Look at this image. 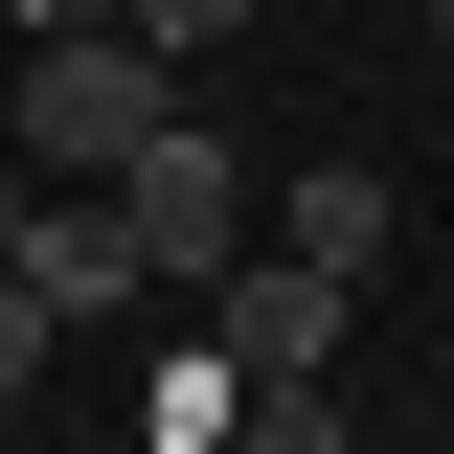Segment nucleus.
Returning a JSON list of instances; mask_svg holds the SVG:
<instances>
[{
  "label": "nucleus",
  "instance_id": "obj_11",
  "mask_svg": "<svg viewBox=\"0 0 454 454\" xmlns=\"http://www.w3.org/2000/svg\"><path fill=\"white\" fill-rule=\"evenodd\" d=\"M432 46H454V0H432Z\"/></svg>",
  "mask_w": 454,
  "mask_h": 454
},
{
  "label": "nucleus",
  "instance_id": "obj_9",
  "mask_svg": "<svg viewBox=\"0 0 454 454\" xmlns=\"http://www.w3.org/2000/svg\"><path fill=\"white\" fill-rule=\"evenodd\" d=\"M46 340H68V318H46V295H23V273H0V409L46 387Z\"/></svg>",
  "mask_w": 454,
  "mask_h": 454
},
{
  "label": "nucleus",
  "instance_id": "obj_8",
  "mask_svg": "<svg viewBox=\"0 0 454 454\" xmlns=\"http://www.w3.org/2000/svg\"><path fill=\"white\" fill-rule=\"evenodd\" d=\"M114 23H137L160 68H182V46H250V0H114Z\"/></svg>",
  "mask_w": 454,
  "mask_h": 454
},
{
  "label": "nucleus",
  "instance_id": "obj_2",
  "mask_svg": "<svg viewBox=\"0 0 454 454\" xmlns=\"http://www.w3.org/2000/svg\"><path fill=\"white\" fill-rule=\"evenodd\" d=\"M114 227H137V273H182V295L250 250V205H227V137H205V114H160V137L114 160Z\"/></svg>",
  "mask_w": 454,
  "mask_h": 454
},
{
  "label": "nucleus",
  "instance_id": "obj_10",
  "mask_svg": "<svg viewBox=\"0 0 454 454\" xmlns=\"http://www.w3.org/2000/svg\"><path fill=\"white\" fill-rule=\"evenodd\" d=\"M0 23H23V46H68V23H114V0H0Z\"/></svg>",
  "mask_w": 454,
  "mask_h": 454
},
{
  "label": "nucleus",
  "instance_id": "obj_6",
  "mask_svg": "<svg viewBox=\"0 0 454 454\" xmlns=\"http://www.w3.org/2000/svg\"><path fill=\"white\" fill-rule=\"evenodd\" d=\"M227 409H250V387H227V364H205V340H182V364H160V387H137V432H160V454H227Z\"/></svg>",
  "mask_w": 454,
  "mask_h": 454
},
{
  "label": "nucleus",
  "instance_id": "obj_3",
  "mask_svg": "<svg viewBox=\"0 0 454 454\" xmlns=\"http://www.w3.org/2000/svg\"><path fill=\"white\" fill-rule=\"evenodd\" d=\"M205 364H227V387H318V364H340V273L227 250V273H205Z\"/></svg>",
  "mask_w": 454,
  "mask_h": 454
},
{
  "label": "nucleus",
  "instance_id": "obj_5",
  "mask_svg": "<svg viewBox=\"0 0 454 454\" xmlns=\"http://www.w3.org/2000/svg\"><path fill=\"white\" fill-rule=\"evenodd\" d=\"M23 295H46V318H114V295H137V227H114V182H91V205H68V182L23 205Z\"/></svg>",
  "mask_w": 454,
  "mask_h": 454
},
{
  "label": "nucleus",
  "instance_id": "obj_4",
  "mask_svg": "<svg viewBox=\"0 0 454 454\" xmlns=\"http://www.w3.org/2000/svg\"><path fill=\"white\" fill-rule=\"evenodd\" d=\"M273 250H295V273H340V295H364V273L409 250V227H387V182H364V160H295V182H273Z\"/></svg>",
  "mask_w": 454,
  "mask_h": 454
},
{
  "label": "nucleus",
  "instance_id": "obj_7",
  "mask_svg": "<svg viewBox=\"0 0 454 454\" xmlns=\"http://www.w3.org/2000/svg\"><path fill=\"white\" fill-rule=\"evenodd\" d=\"M227 454H364V432H340L318 387H250V409H227Z\"/></svg>",
  "mask_w": 454,
  "mask_h": 454
},
{
  "label": "nucleus",
  "instance_id": "obj_1",
  "mask_svg": "<svg viewBox=\"0 0 454 454\" xmlns=\"http://www.w3.org/2000/svg\"><path fill=\"white\" fill-rule=\"evenodd\" d=\"M160 114H182V68L137 23H68V46H23V182H114Z\"/></svg>",
  "mask_w": 454,
  "mask_h": 454
}]
</instances>
